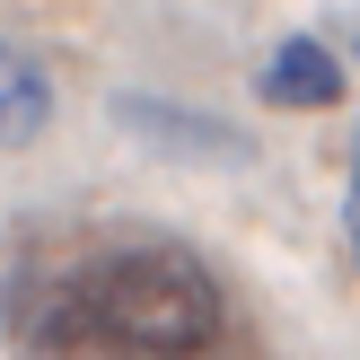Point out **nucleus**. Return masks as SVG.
<instances>
[{"label": "nucleus", "mask_w": 360, "mask_h": 360, "mask_svg": "<svg viewBox=\"0 0 360 360\" xmlns=\"http://www.w3.org/2000/svg\"><path fill=\"white\" fill-rule=\"evenodd\" d=\"M255 97L264 105H334L343 97V62H334L326 44H308V35H290V44H273V62L255 70Z\"/></svg>", "instance_id": "7ed1b4c3"}, {"label": "nucleus", "mask_w": 360, "mask_h": 360, "mask_svg": "<svg viewBox=\"0 0 360 360\" xmlns=\"http://www.w3.org/2000/svg\"><path fill=\"white\" fill-rule=\"evenodd\" d=\"M44 123H53V79H44V62H35L27 44L0 35V150H27Z\"/></svg>", "instance_id": "20e7f679"}, {"label": "nucleus", "mask_w": 360, "mask_h": 360, "mask_svg": "<svg viewBox=\"0 0 360 360\" xmlns=\"http://www.w3.org/2000/svg\"><path fill=\"white\" fill-rule=\"evenodd\" d=\"M79 299L115 334L123 360H202L229 326V299L185 246H105L70 264Z\"/></svg>", "instance_id": "f257e3e1"}, {"label": "nucleus", "mask_w": 360, "mask_h": 360, "mask_svg": "<svg viewBox=\"0 0 360 360\" xmlns=\"http://www.w3.org/2000/svg\"><path fill=\"white\" fill-rule=\"evenodd\" d=\"M352 211H360V150H352Z\"/></svg>", "instance_id": "423d86ee"}, {"label": "nucleus", "mask_w": 360, "mask_h": 360, "mask_svg": "<svg viewBox=\"0 0 360 360\" xmlns=\"http://www.w3.org/2000/svg\"><path fill=\"white\" fill-rule=\"evenodd\" d=\"M115 115L132 123V132H150V141H176V150H211V158H246V141H238V132H211V123H202V132H193V115H167V105H150V97H123Z\"/></svg>", "instance_id": "39448f33"}, {"label": "nucleus", "mask_w": 360, "mask_h": 360, "mask_svg": "<svg viewBox=\"0 0 360 360\" xmlns=\"http://www.w3.org/2000/svg\"><path fill=\"white\" fill-rule=\"evenodd\" d=\"M9 360H123V352L79 299L70 264H35L9 281Z\"/></svg>", "instance_id": "f03ea898"}]
</instances>
